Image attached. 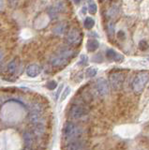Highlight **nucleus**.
Masks as SVG:
<instances>
[{
	"mask_svg": "<svg viewBox=\"0 0 149 150\" xmlns=\"http://www.w3.org/2000/svg\"><path fill=\"white\" fill-rule=\"evenodd\" d=\"M149 81V73L146 71H141L139 72L136 76L134 77L133 81H132V89L135 93L140 94L141 93L144 87H145L146 83Z\"/></svg>",
	"mask_w": 149,
	"mask_h": 150,
	"instance_id": "nucleus-1",
	"label": "nucleus"
},
{
	"mask_svg": "<svg viewBox=\"0 0 149 150\" xmlns=\"http://www.w3.org/2000/svg\"><path fill=\"white\" fill-rule=\"evenodd\" d=\"M62 132L64 137L67 140H72V139H76L77 137L80 136L81 129L79 127L72 123V122H67L63 127Z\"/></svg>",
	"mask_w": 149,
	"mask_h": 150,
	"instance_id": "nucleus-2",
	"label": "nucleus"
},
{
	"mask_svg": "<svg viewBox=\"0 0 149 150\" xmlns=\"http://www.w3.org/2000/svg\"><path fill=\"white\" fill-rule=\"evenodd\" d=\"M82 31L77 27H73L67 32V42L71 46H77L82 42Z\"/></svg>",
	"mask_w": 149,
	"mask_h": 150,
	"instance_id": "nucleus-3",
	"label": "nucleus"
},
{
	"mask_svg": "<svg viewBox=\"0 0 149 150\" xmlns=\"http://www.w3.org/2000/svg\"><path fill=\"white\" fill-rule=\"evenodd\" d=\"M109 81L114 90H119L125 81V74L122 72H113L110 74Z\"/></svg>",
	"mask_w": 149,
	"mask_h": 150,
	"instance_id": "nucleus-4",
	"label": "nucleus"
},
{
	"mask_svg": "<svg viewBox=\"0 0 149 150\" xmlns=\"http://www.w3.org/2000/svg\"><path fill=\"white\" fill-rule=\"evenodd\" d=\"M95 91L97 93V96H100L101 98H104L109 94L110 92V87L109 83L103 78H100L96 82L95 84Z\"/></svg>",
	"mask_w": 149,
	"mask_h": 150,
	"instance_id": "nucleus-5",
	"label": "nucleus"
},
{
	"mask_svg": "<svg viewBox=\"0 0 149 150\" xmlns=\"http://www.w3.org/2000/svg\"><path fill=\"white\" fill-rule=\"evenodd\" d=\"M68 62V59L64 56L60 52H57L56 54L52 55V57L50 59V63L54 68H62L64 66H66Z\"/></svg>",
	"mask_w": 149,
	"mask_h": 150,
	"instance_id": "nucleus-6",
	"label": "nucleus"
},
{
	"mask_svg": "<svg viewBox=\"0 0 149 150\" xmlns=\"http://www.w3.org/2000/svg\"><path fill=\"white\" fill-rule=\"evenodd\" d=\"M88 110L83 105H73L68 112L69 116L73 119H80L87 115Z\"/></svg>",
	"mask_w": 149,
	"mask_h": 150,
	"instance_id": "nucleus-7",
	"label": "nucleus"
},
{
	"mask_svg": "<svg viewBox=\"0 0 149 150\" xmlns=\"http://www.w3.org/2000/svg\"><path fill=\"white\" fill-rule=\"evenodd\" d=\"M29 120L33 125L40 123V122H43L42 115H41V109L40 106H35L32 108L29 114Z\"/></svg>",
	"mask_w": 149,
	"mask_h": 150,
	"instance_id": "nucleus-8",
	"label": "nucleus"
},
{
	"mask_svg": "<svg viewBox=\"0 0 149 150\" xmlns=\"http://www.w3.org/2000/svg\"><path fill=\"white\" fill-rule=\"evenodd\" d=\"M106 56L109 60H114V61H115V62H118V63H121L124 61V56L121 54L116 53V52L113 49L107 50Z\"/></svg>",
	"mask_w": 149,
	"mask_h": 150,
	"instance_id": "nucleus-9",
	"label": "nucleus"
},
{
	"mask_svg": "<svg viewBox=\"0 0 149 150\" xmlns=\"http://www.w3.org/2000/svg\"><path fill=\"white\" fill-rule=\"evenodd\" d=\"M40 71H41L40 67L39 65H37V64L29 65L28 67H27V69H26V74L31 78H35L37 76H39Z\"/></svg>",
	"mask_w": 149,
	"mask_h": 150,
	"instance_id": "nucleus-10",
	"label": "nucleus"
},
{
	"mask_svg": "<svg viewBox=\"0 0 149 150\" xmlns=\"http://www.w3.org/2000/svg\"><path fill=\"white\" fill-rule=\"evenodd\" d=\"M68 31V25L66 23H60L58 25H54L53 28V34H54L55 36H62L65 33H67Z\"/></svg>",
	"mask_w": 149,
	"mask_h": 150,
	"instance_id": "nucleus-11",
	"label": "nucleus"
},
{
	"mask_svg": "<svg viewBox=\"0 0 149 150\" xmlns=\"http://www.w3.org/2000/svg\"><path fill=\"white\" fill-rule=\"evenodd\" d=\"M19 64H20V60L19 58H14V59H12L10 63H8V67H7V70H8V72L10 73V74H14L16 71H17V69H18V67H19Z\"/></svg>",
	"mask_w": 149,
	"mask_h": 150,
	"instance_id": "nucleus-12",
	"label": "nucleus"
},
{
	"mask_svg": "<svg viewBox=\"0 0 149 150\" xmlns=\"http://www.w3.org/2000/svg\"><path fill=\"white\" fill-rule=\"evenodd\" d=\"M99 46H100V43L97 40L92 39V40H87V42H86V49L88 52H90V53H93V52L97 50Z\"/></svg>",
	"mask_w": 149,
	"mask_h": 150,
	"instance_id": "nucleus-13",
	"label": "nucleus"
},
{
	"mask_svg": "<svg viewBox=\"0 0 149 150\" xmlns=\"http://www.w3.org/2000/svg\"><path fill=\"white\" fill-rule=\"evenodd\" d=\"M34 128H33V130H34V133L37 134V135H41L45 132V124L44 122H40V123H37V124H34Z\"/></svg>",
	"mask_w": 149,
	"mask_h": 150,
	"instance_id": "nucleus-14",
	"label": "nucleus"
},
{
	"mask_svg": "<svg viewBox=\"0 0 149 150\" xmlns=\"http://www.w3.org/2000/svg\"><path fill=\"white\" fill-rule=\"evenodd\" d=\"M119 13V8L117 6H115V5H113L109 9H108V12H107V14H108V16L110 18H114L118 15Z\"/></svg>",
	"mask_w": 149,
	"mask_h": 150,
	"instance_id": "nucleus-15",
	"label": "nucleus"
},
{
	"mask_svg": "<svg viewBox=\"0 0 149 150\" xmlns=\"http://www.w3.org/2000/svg\"><path fill=\"white\" fill-rule=\"evenodd\" d=\"M54 8L57 9L58 12H64L66 11L67 9V6H66V3L62 0H56V2H55V5H54Z\"/></svg>",
	"mask_w": 149,
	"mask_h": 150,
	"instance_id": "nucleus-16",
	"label": "nucleus"
},
{
	"mask_svg": "<svg viewBox=\"0 0 149 150\" xmlns=\"http://www.w3.org/2000/svg\"><path fill=\"white\" fill-rule=\"evenodd\" d=\"M58 11L54 7H51L47 9V14L48 16L50 17V19H52V20H54V19H56L58 17Z\"/></svg>",
	"mask_w": 149,
	"mask_h": 150,
	"instance_id": "nucleus-17",
	"label": "nucleus"
},
{
	"mask_svg": "<svg viewBox=\"0 0 149 150\" xmlns=\"http://www.w3.org/2000/svg\"><path fill=\"white\" fill-rule=\"evenodd\" d=\"M67 150H83V145L78 142L71 143L67 147Z\"/></svg>",
	"mask_w": 149,
	"mask_h": 150,
	"instance_id": "nucleus-18",
	"label": "nucleus"
},
{
	"mask_svg": "<svg viewBox=\"0 0 149 150\" xmlns=\"http://www.w3.org/2000/svg\"><path fill=\"white\" fill-rule=\"evenodd\" d=\"M83 25H85V27L86 28V29H91V28H93V26H94V25H95V21L93 20L92 18L87 17L85 20Z\"/></svg>",
	"mask_w": 149,
	"mask_h": 150,
	"instance_id": "nucleus-19",
	"label": "nucleus"
},
{
	"mask_svg": "<svg viewBox=\"0 0 149 150\" xmlns=\"http://www.w3.org/2000/svg\"><path fill=\"white\" fill-rule=\"evenodd\" d=\"M97 5L94 1H89V3H88V11H89L90 14H96L97 12Z\"/></svg>",
	"mask_w": 149,
	"mask_h": 150,
	"instance_id": "nucleus-20",
	"label": "nucleus"
},
{
	"mask_svg": "<svg viewBox=\"0 0 149 150\" xmlns=\"http://www.w3.org/2000/svg\"><path fill=\"white\" fill-rule=\"evenodd\" d=\"M97 69L96 68H89L86 69V72H85V75L87 78H92V77H95L97 75Z\"/></svg>",
	"mask_w": 149,
	"mask_h": 150,
	"instance_id": "nucleus-21",
	"label": "nucleus"
},
{
	"mask_svg": "<svg viewBox=\"0 0 149 150\" xmlns=\"http://www.w3.org/2000/svg\"><path fill=\"white\" fill-rule=\"evenodd\" d=\"M69 93H71V87H69V86H67V87L63 90V92H62L61 95H60V101H64L65 100H66L67 97L69 95Z\"/></svg>",
	"mask_w": 149,
	"mask_h": 150,
	"instance_id": "nucleus-22",
	"label": "nucleus"
},
{
	"mask_svg": "<svg viewBox=\"0 0 149 150\" xmlns=\"http://www.w3.org/2000/svg\"><path fill=\"white\" fill-rule=\"evenodd\" d=\"M139 48L142 51H146L149 48V45L147 43V41L145 40H141L139 42Z\"/></svg>",
	"mask_w": 149,
	"mask_h": 150,
	"instance_id": "nucleus-23",
	"label": "nucleus"
},
{
	"mask_svg": "<svg viewBox=\"0 0 149 150\" xmlns=\"http://www.w3.org/2000/svg\"><path fill=\"white\" fill-rule=\"evenodd\" d=\"M107 31H108V34L110 37L114 36V26L113 23H109L108 25H107Z\"/></svg>",
	"mask_w": 149,
	"mask_h": 150,
	"instance_id": "nucleus-24",
	"label": "nucleus"
},
{
	"mask_svg": "<svg viewBox=\"0 0 149 150\" xmlns=\"http://www.w3.org/2000/svg\"><path fill=\"white\" fill-rule=\"evenodd\" d=\"M46 86H47V88L50 89V90H54V88H56V87H57V83L53 80V81L48 82L47 84H46Z\"/></svg>",
	"mask_w": 149,
	"mask_h": 150,
	"instance_id": "nucleus-25",
	"label": "nucleus"
},
{
	"mask_svg": "<svg viewBox=\"0 0 149 150\" xmlns=\"http://www.w3.org/2000/svg\"><path fill=\"white\" fill-rule=\"evenodd\" d=\"M87 57L85 54H82L81 57H80V61H79V64L82 65V66H85L87 64Z\"/></svg>",
	"mask_w": 149,
	"mask_h": 150,
	"instance_id": "nucleus-26",
	"label": "nucleus"
},
{
	"mask_svg": "<svg viewBox=\"0 0 149 150\" xmlns=\"http://www.w3.org/2000/svg\"><path fill=\"white\" fill-rule=\"evenodd\" d=\"M62 90H63V84H60V86H58V89H57L56 93H55V98H56V100L60 97V93H61Z\"/></svg>",
	"mask_w": 149,
	"mask_h": 150,
	"instance_id": "nucleus-27",
	"label": "nucleus"
},
{
	"mask_svg": "<svg viewBox=\"0 0 149 150\" xmlns=\"http://www.w3.org/2000/svg\"><path fill=\"white\" fill-rule=\"evenodd\" d=\"M117 38L121 40H125V33L123 31H119L117 33Z\"/></svg>",
	"mask_w": 149,
	"mask_h": 150,
	"instance_id": "nucleus-28",
	"label": "nucleus"
},
{
	"mask_svg": "<svg viewBox=\"0 0 149 150\" xmlns=\"http://www.w3.org/2000/svg\"><path fill=\"white\" fill-rule=\"evenodd\" d=\"M5 8V1L4 0H0V12H2Z\"/></svg>",
	"mask_w": 149,
	"mask_h": 150,
	"instance_id": "nucleus-29",
	"label": "nucleus"
},
{
	"mask_svg": "<svg viewBox=\"0 0 149 150\" xmlns=\"http://www.w3.org/2000/svg\"><path fill=\"white\" fill-rule=\"evenodd\" d=\"M3 58H4V52L1 49H0V63L2 62Z\"/></svg>",
	"mask_w": 149,
	"mask_h": 150,
	"instance_id": "nucleus-30",
	"label": "nucleus"
},
{
	"mask_svg": "<svg viewBox=\"0 0 149 150\" xmlns=\"http://www.w3.org/2000/svg\"><path fill=\"white\" fill-rule=\"evenodd\" d=\"M72 1L75 3V4H79V3H80V0H72Z\"/></svg>",
	"mask_w": 149,
	"mask_h": 150,
	"instance_id": "nucleus-31",
	"label": "nucleus"
},
{
	"mask_svg": "<svg viewBox=\"0 0 149 150\" xmlns=\"http://www.w3.org/2000/svg\"><path fill=\"white\" fill-rule=\"evenodd\" d=\"M8 1H10L11 3H12V2H13V3H15V2L17 1V0H8Z\"/></svg>",
	"mask_w": 149,
	"mask_h": 150,
	"instance_id": "nucleus-32",
	"label": "nucleus"
},
{
	"mask_svg": "<svg viewBox=\"0 0 149 150\" xmlns=\"http://www.w3.org/2000/svg\"><path fill=\"white\" fill-rule=\"evenodd\" d=\"M147 59H148V60H149V57H148V58H147Z\"/></svg>",
	"mask_w": 149,
	"mask_h": 150,
	"instance_id": "nucleus-33",
	"label": "nucleus"
}]
</instances>
